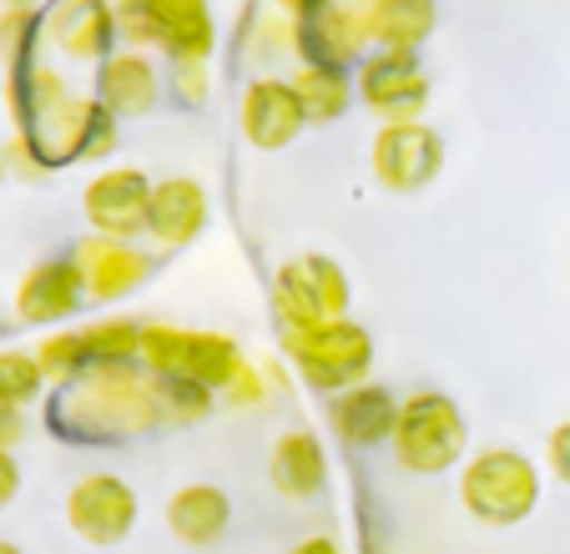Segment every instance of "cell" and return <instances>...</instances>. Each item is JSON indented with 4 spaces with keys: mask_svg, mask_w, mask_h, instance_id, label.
Returning <instances> with one entry per match:
<instances>
[{
    "mask_svg": "<svg viewBox=\"0 0 570 554\" xmlns=\"http://www.w3.org/2000/svg\"><path fill=\"white\" fill-rule=\"evenodd\" d=\"M56 424H71V438H137L161 428L157 378L141 363H97L66 384L56 404Z\"/></svg>",
    "mask_w": 570,
    "mask_h": 554,
    "instance_id": "cell-1",
    "label": "cell"
},
{
    "mask_svg": "<svg viewBox=\"0 0 570 554\" xmlns=\"http://www.w3.org/2000/svg\"><path fill=\"white\" fill-rule=\"evenodd\" d=\"M460 504L484 530H515L540 504V469L520 448H480L460 464Z\"/></svg>",
    "mask_w": 570,
    "mask_h": 554,
    "instance_id": "cell-2",
    "label": "cell"
},
{
    "mask_svg": "<svg viewBox=\"0 0 570 554\" xmlns=\"http://www.w3.org/2000/svg\"><path fill=\"white\" fill-rule=\"evenodd\" d=\"M283 358L318 398H334L354 384H368L374 338L354 318H334L318 328H283Z\"/></svg>",
    "mask_w": 570,
    "mask_h": 554,
    "instance_id": "cell-3",
    "label": "cell"
},
{
    "mask_svg": "<svg viewBox=\"0 0 570 554\" xmlns=\"http://www.w3.org/2000/svg\"><path fill=\"white\" fill-rule=\"evenodd\" d=\"M394 464L404 474H444L454 464H464V448H470V428L464 414L450 394L440 388H414L410 398H399V424H394Z\"/></svg>",
    "mask_w": 570,
    "mask_h": 554,
    "instance_id": "cell-4",
    "label": "cell"
},
{
    "mask_svg": "<svg viewBox=\"0 0 570 554\" xmlns=\"http://www.w3.org/2000/svg\"><path fill=\"white\" fill-rule=\"evenodd\" d=\"M348 273L323 253H298L273 273V313L283 328H318V323L348 318Z\"/></svg>",
    "mask_w": 570,
    "mask_h": 554,
    "instance_id": "cell-5",
    "label": "cell"
},
{
    "mask_svg": "<svg viewBox=\"0 0 570 554\" xmlns=\"http://www.w3.org/2000/svg\"><path fill=\"white\" fill-rule=\"evenodd\" d=\"M368 167L384 192H424L444 167V137L424 121H384L368 147Z\"/></svg>",
    "mask_w": 570,
    "mask_h": 554,
    "instance_id": "cell-6",
    "label": "cell"
},
{
    "mask_svg": "<svg viewBox=\"0 0 570 554\" xmlns=\"http://www.w3.org/2000/svg\"><path fill=\"white\" fill-rule=\"evenodd\" d=\"M151 187H157V181L137 167H101L97 177L81 187V217H87V227L97 237L137 243V237H147Z\"/></svg>",
    "mask_w": 570,
    "mask_h": 554,
    "instance_id": "cell-7",
    "label": "cell"
},
{
    "mask_svg": "<svg viewBox=\"0 0 570 554\" xmlns=\"http://www.w3.org/2000/svg\"><path fill=\"white\" fill-rule=\"evenodd\" d=\"M354 91L379 121H420V111L430 107L420 51H368L354 71Z\"/></svg>",
    "mask_w": 570,
    "mask_h": 554,
    "instance_id": "cell-8",
    "label": "cell"
},
{
    "mask_svg": "<svg viewBox=\"0 0 570 554\" xmlns=\"http://www.w3.org/2000/svg\"><path fill=\"white\" fill-rule=\"evenodd\" d=\"M66 524L87 544H121L137 524V489L121 474H81L66 494Z\"/></svg>",
    "mask_w": 570,
    "mask_h": 554,
    "instance_id": "cell-9",
    "label": "cell"
},
{
    "mask_svg": "<svg viewBox=\"0 0 570 554\" xmlns=\"http://www.w3.org/2000/svg\"><path fill=\"white\" fill-rule=\"evenodd\" d=\"M71 257L81 263V277H87V298L91 303H121L137 288H147L151 273H157V253L137 243H117V237H81L71 247Z\"/></svg>",
    "mask_w": 570,
    "mask_h": 554,
    "instance_id": "cell-10",
    "label": "cell"
},
{
    "mask_svg": "<svg viewBox=\"0 0 570 554\" xmlns=\"http://www.w3.org/2000/svg\"><path fill=\"white\" fill-rule=\"evenodd\" d=\"M237 127L243 141L258 151H283L303 137L308 117H303V101L293 91V81L283 76H258V81L243 86V101H237Z\"/></svg>",
    "mask_w": 570,
    "mask_h": 554,
    "instance_id": "cell-11",
    "label": "cell"
},
{
    "mask_svg": "<svg viewBox=\"0 0 570 554\" xmlns=\"http://www.w3.org/2000/svg\"><path fill=\"white\" fill-rule=\"evenodd\" d=\"M87 303V277H81V263L71 253L66 257H46L31 273L21 277L16 288V318L31 323V328H61L66 318H76Z\"/></svg>",
    "mask_w": 570,
    "mask_h": 554,
    "instance_id": "cell-12",
    "label": "cell"
},
{
    "mask_svg": "<svg viewBox=\"0 0 570 554\" xmlns=\"http://www.w3.org/2000/svg\"><path fill=\"white\" fill-rule=\"evenodd\" d=\"M46 41L66 56V61H107L117 36V11L107 0H56L46 11Z\"/></svg>",
    "mask_w": 570,
    "mask_h": 554,
    "instance_id": "cell-13",
    "label": "cell"
},
{
    "mask_svg": "<svg viewBox=\"0 0 570 554\" xmlns=\"http://www.w3.org/2000/svg\"><path fill=\"white\" fill-rule=\"evenodd\" d=\"M207 187L197 177H161L151 187V217H147V237L161 253H177V247H193L207 233Z\"/></svg>",
    "mask_w": 570,
    "mask_h": 554,
    "instance_id": "cell-14",
    "label": "cell"
},
{
    "mask_svg": "<svg viewBox=\"0 0 570 554\" xmlns=\"http://www.w3.org/2000/svg\"><path fill=\"white\" fill-rule=\"evenodd\" d=\"M368 46V26L358 6H344V0H328L323 11L303 16L298 21V56L313 66H358Z\"/></svg>",
    "mask_w": 570,
    "mask_h": 554,
    "instance_id": "cell-15",
    "label": "cell"
},
{
    "mask_svg": "<svg viewBox=\"0 0 570 554\" xmlns=\"http://www.w3.org/2000/svg\"><path fill=\"white\" fill-rule=\"evenodd\" d=\"M97 101L117 121H137L147 111H157L161 101V76L151 66L147 51H111L97 66Z\"/></svg>",
    "mask_w": 570,
    "mask_h": 554,
    "instance_id": "cell-16",
    "label": "cell"
},
{
    "mask_svg": "<svg viewBox=\"0 0 570 554\" xmlns=\"http://www.w3.org/2000/svg\"><path fill=\"white\" fill-rule=\"evenodd\" d=\"M328 424L348 448H379L394 438L399 398L384 384H354L328 398Z\"/></svg>",
    "mask_w": 570,
    "mask_h": 554,
    "instance_id": "cell-17",
    "label": "cell"
},
{
    "mask_svg": "<svg viewBox=\"0 0 570 554\" xmlns=\"http://www.w3.org/2000/svg\"><path fill=\"white\" fill-rule=\"evenodd\" d=\"M157 51L167 61H207L217 46V21L207 0H151Z\"/></svg>",
    "mask_w": 570,
    "mask_h": 554,
    "instance_id": "cell-18",
    "label": "cell"
},
{
    "mask_svg": "<svg viewBox=\"0 0 570 554\" xmlns=\"http://www.w3.org/2000/svg\"><path fill=\"white\" fill-rule=\"evenodd\" d=\"M268 479L283 499H318L323 484H328V458H323L313 428H288V434L273 438Z\"/></svg>",
    "mask_w": 570,
    "mask_h": 554,
    "instance_id": "cell-19",
    "label": "cell"
},
{
    "mask_svg": "<svg viewBox=\"0 0 570 554\" xmlns=\"http://www.w3.org/2000/svg\"><path fill=\"white\" fill-rule=\"evenodd\" d=\"M233 524V499L217 484H183L167 499V530L187 544V550H207L217 544Z\"/></svg>",
    "mask_w": 570,
    "mask_h": 554,
    "instance_id": "cell-20",
    "label": "cell"
},
{
    "mask_svg": "<svg viewBox=\"0 0 570 554\" xmlns=\"http://www.w3.org/2000/svg\"><path fill=\"white\" fill-rule=\"evenodd\" d=\"M434 0H368L364 6V26L374 51H420L434 36Z\"/></svg>",
    "mask_w": 570,
    "mask_h": 554,
    "instance_id": "cell-21",
    "label": "cell"
},
{
    "mask_svg": "<svg viewBox=\"0 0 570 554\" xmlns=\"http://www.w3.org/2000/svg\"><path fill=\"white\" fill-rule=\"evenodd\" d=\"M293 91H298V101H303L308 127H328V121H338L354 107V76H348L344 66L303 61L298 71H293Z\"/></svg>",
    "mask_w": 570,
    "mask_h": 554,
    "instance_id": "cell-22",
    "label": "cell"
},
{
    "mask_svg": "<svg viewBox=\"0 0 570 554\" xmlns=\"http://www.w3.org/2000/svg\"><path fill=\"white\" fill-rule=\"evenodd\" d=\"M36 363H41L46 384H76V378L91 368V353H87V338H81V328H56L46 333L41 343H36Z\"/></svg>",
    "mask_w": 570,
    "mask_h": 554,
    "instance_id": "cell-23",
    "label": "cell"
},
{
    "mask_svg": "<svg viewBox=\"0 0 570 554\" xmlns=\"http://www.w3.org/2000/svg\"><path fill=\"white\" fill-rule=\"evenodd\" d=\"M81 338H87L91 353V368L97 363H137L141 358V323L137 318H97V323H81Z\"/></svg>",
    "mask_w": 570,
    "mask_h": 554,
    "instance_id": "cell-24",
    "label": "cell"
},
{
    "mask_svg": "<svg viewBox=\"0 0 570 554\" xmlns=\"http://www.w3.org/2000/svg\"><path fill=\"white\" fill-rule=\"evenodd\" d=\"M157 404H161V424L187 428V424H203L207 414L217 408V394L193 378H157Z\"/></svg>",
    "mask_w": 570,
    "mask_h": 554,
    "instance_id": "cell-25",
    "label": "cell"
},
{
    "mask_svg": "<svg viewBox=\"0 0 570 554\" xmlns=\"http://www.w3.org/2000/svg\"><path fill=\"white\" fill-rule=\"evenodd\" d=\"M41 388H46V374H41V363H36V353L0 348V404L26 408L41 398Z\"/></svg>",
    "mask_w": 570,
    "mask_h": 554,
    "instance_id": "cell-26",
    "label": "cell"
},
{
    "mask_svg": "<svg viewBox=\"0 0 570 554\" xmlns=\"http://www.w3.org/2000/svg\"><path fill=\"white\" fill-rule=\"evenodd\" d=\"M41 36H46L41 11H0V56L6 61H16V66L31 61Z\"/></svg>",
    "mask_w": 570,
    "mask_h": 554,
    "instance_id": "cell-27",
    "label": "cell"
},
{
    "mask_svg": "<svg viewBox=\"0 0 570 554\" xmlns=\"http://www.w3.org/2000/svg\"><path fill=\"white\" fill-rule=\"evenodd\" d=\"M217 404H227V408H263L268 404V378H263V368L258 363H237L233 368V378L223 384V394H217Z\"/></svg>",
    "mask_w": 570,
    "mask_h": 554,
    "instance_id": "cell-28",
    "label": "cell"
},
{
    "mask_svg": "<svg viewBox=\"0 0 570 554\" xmlns=\"http://www.w3.org/2000/svg\"><path fill=\"white\" fill-rule=\"evenodd\" d=\"M117 36L127 41V51H147L157 46V26H151V0H117Z\"/></svg>",
    "mask_w": 570,
    "mask_h": 554,
    "instance_id": "cell-29",
    "label": "cell"
},
{
    "mask_svg": "<svg viewBox=\"0 0 570 554\" xmlns=\"http://www.w3.org/2000/svg\"><path fill=\"white\" fill-rule=\"evenodd\" d=\"M173 97L183 101V107H203L207 101V61H173Z\"/></svg>",
    "mask_w": 570,
    "mask_h": 554,
    "instance_id": "cell-30",
    "label": "cell"
},
{
    "mask_svg": "<svg viewBox=\"0 0 570 554\" xmlns=\"http://www.w3.org/2000/svg\"><path fill=\"white\" fill-rule=\"evenodd\" d=\"M546 464H550V474H556V479L570 489V418L550 428V438H546Z\"/></svg>",
    "mask_w": 570,
    "mask_h": 554,
    "instance_id": "cell-31",
    "label": "cell"
},
{
    "mask_svg": "<svg viewBox=\"0 0 570 554\" xmlns=\"http://www.w3.org/2000/svg\"><path fill=\"white\" fill-rule=\"evenodd\" d=\"M21 438H26V408L0 404V454H11Z\"/></svg>",
    "mask_w": 570,
    "mask_h": 554,
    "instance_id": "cell-32",
    "label": "cell"
},
{
    "mask_svg": "<svg viewBox=\"0 0 570 554\" xmlns=\"http://www.w3.org/2000/svg\"><path fill=\"white\" fill-rule=\"evenodd\" d=\"M21 494V464H16L11 454H0V510Z\"/></svg>",
    "mask_w": 570,
    "mask_h": 554,
    "instance_id": "cell-33",
    "label": "cell"
},
{
    "mask_svg": "<svg viewBox=\"0 0 570 554\" xmlns=\"http://www.w3.org/2000/svg\"><path fill=\"white\" fill-rule=\"evenodd\" d=\"M288 554H344V550H338V544L328 540V534H308V540H298Z\"/></svg>",
    "mask_w": 570,
    "mask_h": 554,
    "instance_id": "cell-34",
    "label": "cell"
},
{
    "mask_svg": "<svg viewBox=\"0 0 570 554\" xmlns=\"http://www.w3.org/2000/svg\"><path fill=\"white\" fill-rule=\"evenodd\" d=\"M283 16H293V21H303V16H313V11H323L328 0H273Z\"/></svg>",
    "mask_w": 570,
    "mask_h": 554,
    "instance_id": "cell-35",
    "label": "cell"
},
{
    "mask_svg": "<svg viewBox=\"0 0 570 554\" xmlns=\"http://www.w3.org/2000/svg\"><path fill=\"white\" fill-rule=\"evenodd\" d=\"M0 6H6V11H36L41 0H0Z\"/></svg>",
    "mask_w": 570,
    "mask_h": 554,
    "instance_id": "cell-36",
    "label": "cell"
},
{
    "mask_svg": "<svg viewBox=\"0 0 570 554\" xmlns=\"http://www.w3.org/2000/svg\"><path fill=\"white\" fill-rule=\"evenodd\" d=\"M6 171H11V161H6V147H0V181H6Z\"/></svg>",
    "mask_w": 570,
    "mask_h": 554,
    "instance_id": "cell-37",
    "label": "cell"
},
{
    "mask_svg": "<svg viewBox=\"0 0 570 554\" xmlns=\"http://www.w3.org/2000/svg\"><path fill=\"white\" fill-rule=\"evenodd\" d=\"M0 554H21V550H16V544H11V540H0Z\"/></svg>",
    "mask_w": 570,
    "mask_h": 554,
    "instance_id": "cell-38",
    "label": "cell"
},
{
    "mask_svg": "<svg viewBox=\"0 0 570 554\" xmlns=\"http://www.w3.org/2000/svg\"><path fill=\"white\" fill-rule=\"evenodd\" d=\"M107 6H117V0H107Z\"/></svg>",
    "mask_w": 570,
    "mask_h": 554,
    "instance_id": "cell-39",
    "label": "cell"
},
{
    "mask_svg": "<svg viewBox=\"0 0 570 554\" xmlns=\"http://www.w3.org/2000/svg\"><path fill=\"white\" fill-rule=\"evenodd\" d=\"M0 328H6V323H0Z\"/></svg>",
    "mask_w": 570,
    "mask_h": 554,
    "instance_id": "cell-40",
    "label": "cell"
}]
</instances>
